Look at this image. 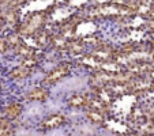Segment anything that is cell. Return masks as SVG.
Segmentation results:
<instances>
[{"mask_svg": "<svg viewBox=\"0 0 154 136\" xmlns=\"http://www.w3.org/2000/svg\"><path fill=\"white\" fill-rule=\"evenodd\" d=\"M64 122H66V119L61 114H52L42 121V128L44 129H55V128L63 125Z\"/></svg>", "mask_w": 154, "mask_h": 136, "instance_id": "6da1fadb", "label": "cell"}, {"mask_svg": "<svg viewBox=\"0 0 154 136\" xmlns=\"http://www.w3.org/2000/svg\"><path fill=\"white\" fill-rule=\"evenodd\" d=\"M22 112V106L19 104H11L8 106L4 107V117L7 120H15Z\"/></svg>", "mask_w": 154, "mask_h": 136, "instance_id": "7a4b0ae2", "label": "cell"}, {"mask_svg": "<svg viewBox=\"0 0 154 136\" xmlns=\"http://www.w3.org/2000/svg\"><path fill=\"white\" fill-rule=\"evenodd\" d=\"M12 132V127L10 124V120H7L4 117V120L0 124V136H10Z\"/></svg>", "mask_w": 154, "mask_h": 136, "instance_id": "3957f363", "label": "cell"}, {"mask_svg": "<svg viewBox=\"0 0 154 136\" xmlns=\"http://www.w3.org/2000/svg\"><path fill=\"white\" fill-rule=\"evenodd\" d=\"M29 98L33 99V101H44V99L47 98V93L41 89H35L29 94Z\"/></svg>", "mask_w": 154, "mask_h": 136, "instance_id": "277c9868", "label": "cell"}, {"mask_svg": "<svg viewBox=\"0 0 154 136\" xmlns=\"http://www.w3.org/2000/svg\"><path fill=\"white\" fill-rule=\"evenodd\" d=\"M87 116H89V119L90 120H93V121H96V122H101L102 120V114L100 112H97V110H91V112H89L87 113Z\"/></svg>", "mask_w": 154, "mask_h": 136, "instance_id": "5b68a950", "label": "cell"}, {"mask_svg": "<svg viewBox=\"0 0 154 136\" xmlns=\"http://www.w3.org/2000/svg\"><path fill=\"white\" fill-rule=\"evenodd\" d=\"M70 104L72 105V106H82V105L85 104V99L82 98L81 95H74L72 98L70 99Z\"/></svg>", "mask_w": 154, "mask_h": 136, "instance_id": "8992f818", "label": "cell"}]
</instances>
